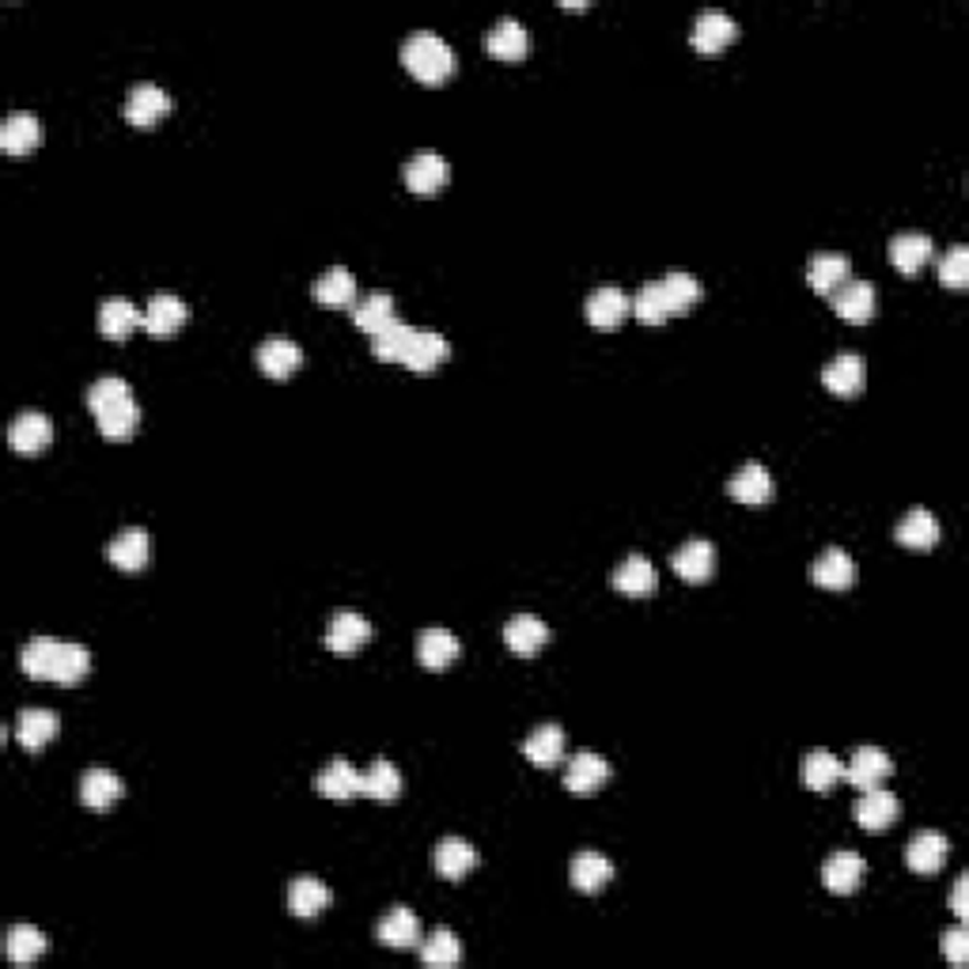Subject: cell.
Returning <instances> with one entry per match:
<instances>
[{
	"label": "cell",
	"instance_id": "16",
	"mask_svg": "<svg viewBox=\"0 0 969 969\" xmlns=\"http://www.w3.org/2000/svg\"><path fill=\"white\" fill-rule=\"evenodd\" d=\"M447 175H451V167L440 152H417L405 164L402 179L413 193H424V198H429V193H440L443 186H447Z\"/></svg>",
	"mask_w": 969,
	"mask_h": 969
},
{
	"label": "cell",
	"instance_id": "48",
	"mask_svg": "<svg viewBox=\"0 0 969 969\" xmlns=\"http://www.w3.org/2000/svg\"><path fill=\"white\" fill-rule=\"evenodd\" d=\"M409 334H413V326L402 323V318H394V323L383 326L379 334H371V352H376L379 360H387V364H398V357H402V349L409 341Z\"/></svg>",
	"mask_w": 969,
	"mask_h": 969
},
{
	"label": "cell",
	"instance_id": "9",
	"mask_svg": "<svg viewBox=\"0 0 969 969\" xmlns=\"http://www.w3.org/2000/svg\"><path fill=\"white\" fill-rule=\"evenodd\" d=\"M583 310H587V323H591V326H599V330H613V326L625 323V315L633 310V299H629L618 284H602V288H594L591 296H587Z\"/></svg>",
	"mask_w": 969,
	"mask_h": 969
},
{
	"label": "cell",
	"instance_id": "18",
	"mask_svg": "<svg viewBox=\"0 0 969 969\" xmlns=\"http://www.w3.org/2000/svg\"><path fill=\"white\" fill-rule=\"evenodd\" d=\"M106 557H110V565L122 568V572H140V568L148 565V557H152V538L140 527H126L106 546Z\"/></svg>",
	"mask_w": 969,
	"mask_h": 969
},
{
	"label": "cell",
	"instance_id": "20",
	"mask_svg": "<svg viewBox=\"0 0 969 969\" xmlns=\"http://www.w3.org/2000/svg\"><path fill=\"white\" fill-rule=\"evenodd\" d=\"M504 644H508L515 655L530 660V655H538L541 647L549 644V625L541 618H535V613H515L508 625H504Z\"/></svg>",
	"mask_w": 969,
	"mask_h": 969
},
{
	"label": "cell",
	"instance_id": "5",
	"mask_svg": "<svg viewBox=\"0 0 969 969\" xmlns=\"http://www.w3.org/2000/svg\"><path fill=\"white\" fill-rule=\"evenodd\" d=\"M610 777H613V766L607 758H599V754L591 750H580L576 758H568L565 788L572 791V796H594Z\"/></svg>",
	"mask_w": 969,
	"mask_h": 969
},
{
	"label": "cell",
	"instance_id": "52",
	"mask_svg": "<svg viewBox=\"0 0 969 969\" xmlns=\"http://www.w3.org/2000/svg\"><path fill=\"white\" fill-rule=\"evenodd\" d=\"M950 909H955L958 924L969 920V875H962L955 883V894H950Z\"/></svg>",
	"mask_w": 969,
	"mask_h": 969
},
{
	"label": "cell",
	"instance_id": "23",
	"mask_svg": "<svg viewBox=\"0 0 969 969\" xmlns=\"http://www.w3.org/2000/svg\"><path fill=\"white\" fill-rule=\"evenodd\" d=\"M864 875H867V864L856 856V852H833V856L822 864V886L830 894H841V897L860 891Z\"/></svg>",
	"mask_w": 969,
	"mask_h": 969
},
{
	"label": "cell",
	"instance_id": "19",
	"mask_svg": "<svg viewBox=\"0 0 969 969\" xmlns=\"http://www.w3.org/2000/svg\"><path fill=\"white\" fill-rule=\"evenodd\" d=\"M315 299L318 307H330V310H352L357 307V277H352L345 265H330L323 277L315 281Z\"/></svg>",
	"mask_w": 969,
	"mask_h": 969
},
{
	"label": "cell",
	"instance_id": "33",
	"mask_svg": "<svg viewBox=\"0 0 969 969\" xmlns=\"http://www.w3.org/2000/svg\"><path fill=\"white\" fill-rule=\"evenodd\" d=\"M299 364H304V349H299L296 341H288V337H270V341H262V349H257V368L270 379H288Z\"/></svg>",
	"mask_w": 969,
	"mask_h": 969
},
{
	"label": "cell",
	"instance_id": "15",
	"mask_svg": "<svg viewBox=\"0 0 969 969\" xmlns=\"http://www.w3.org/2000/svg\"><path fill=\"white\" fill-rule=\"evenodd\" d=\"M852 814H856L860 830L867 833H878V830H891L894 818L902 814V803L891 796V791L883 788H867L864 796L856 799V807H852Z\"/></svg>",
	"mask_w": 969,
	"mask_h": 969
},
{
	"label": "cell",
	"instance_id": "21",
	"mask_svg": "<svg viewBox=\"0 0 969 969\" xmlns=\"http://www.w3.org/2000/svg\"><path fill=\"white\" fill-rule=\"evenodd\" d=\"M42 145V122L31 110H12L0 126V148L8 156H27Z\"/></svg>",
	"mask_w": 969,
	"mask_h": 969
},
{
	"label": "cell",
	"instance_id": "50",
	"mask_svg": "<svg viewBox=\"0 0 969 969\" xmlns=\"http://www.w3.org/2000/svg\"><path fill=\"white\" fill-rule=\"evenodd\" d=\"M666 288H671V296L678 299L682 310H689L693 304H701V296H705V288H701L697 277H689V273H666Z\"/></svg>",
	"mask_w": 969,
	"mask_h": 969
},
{
	"label": "cell",
	"instance_id": "12",
	"mask_svg": "<svg viewBox=\"0 0 969 969\" xmlns=\"http://www.w3.org/2000/svg\"><path fill=\"white\" fill-rule=\"evenodd\" d=\"M671 568H674V576H682L686 583H708V580H713V572H716L713 541H705V538L686 541V546L671 557Z\"/></svg>",
	"mask_w": 969,
	"mask_h": 969
},
{
	"label": "cell",
	"instance_id": "32",
	"mask_svg": "<svg viewBox=\"0 0 969 969\" xmlns=\"http://www.w3.org/2000/svg\"><path fill=\"white\" fill-rule=\"evenodd\" d=\"M137 326H145V315H140V310L133 307L126 296L103 299V307H99V334L106 337V341H126V337L137 330Z\"/></svg>",
	"mask_w": 969,
	"mask_h": 969
},
{
	"label": "cell",
	"instance_id": "42",
	"mask_svg": "<svg viewBox=\"0 0 969 969\" xmlns=\"http://www.w3.org/2000/svg\"><path fill=\"white\" fill-rule=\"evenodd\" d=\"M315 791L323 799H337V803H345V799L360 796V772L349 766V761H330L323 772L315 777Z\"/></svg>",
	"mask_w": 969,
	"mask_h": 969
},
{
	"label": "cell",
	"instance_id": "29",
	"mask_svg": "<svg viewBox=\"0 0 969 969\" xmlns=\"http://www.w3.org/2000/svg\"><path fill=\"white\" fill-rule=\"evenodd\" d=\"M122 796H126V788H122V780L110 769H87L80 777V803L87 811H110Z\"/></svg>",
	"mask_w": 969,
	"mask_h": 969
},
{
	"label": "cell",
	"instance_id": "49",
	"mask_svg": "<svg viewBox=\"0 0 969 969\" xmlns=\"http://www.w3.org/2000/svg\"><path fill=\"white\" fill-rule=\"evenodd\" d=\"M936 273L947 288H966L969 284V251L966 246H950V251L936 262Z\"/></svg>",
	"mask_w": 969,
	"mask_h": 969
},
{
	"label": "cell",
	"instance_id": "31",
	"mask_svg": "<svg viewBox=\"0 0 969 969\" xmlns=\"http://www.w3.org/2000/svg\"><path fill=\"white\" fill-rule=\"evenodd\" d=\"M432 864H435V871H440L443 878L459 883V878H466L470 871L477 867V849L470 841H462V838H443L440 844H435V852H432Z\"/></svg>",
	"mask_w": 969,
	"mask_h": 969
},
{
	"label": "cell",
	"instance_id": "6",
	"mask_svg": "<svg viewBox=\"0 0 969 969\" xmlns=\"http://www.w3.org/2000/svg\"><path fill=\"white\" fill-rule=\"evenodd\" d=\"M164 114H171V95L164 92L159 84H133L126 95V122L129 126H156Z\"/></svg>",
	"mask_w": 969,
	"mask_h": 969
},
{
	"label": "cell",
	"instance_id": "13",
	"mask_svg": "<svg viewBox=\"0 0 969 969\" xmlns=\"http://www.w3.org/2000/svg\"><path fill=\"white\" fill-rule=\"evenodd\" d=\"M633 315L640 318V323H647V326H663L666 318L686 315V310L678 307V299L671 296L666 281L660 277V281H647L644 288L636 292V299H633Z\"/></svg>",
	"mask_w": 969,
	"mask_h": 969
},
{
	"label": "cell",
	"instance_id": "24",
	"mask_svg": "<svg viewBox=\"0 0 969 969\" xmlns=\"http://www.w3.org/2000/svg\"><path fill=\"white\" fill-rule=\"evenodd\" d=\"M830 299H833V310H838L844 323H852V326H864V323L875 318L878 299H875V288H871L867 281H849L844 288L833 292Z\"/></svg>",
	"mask_w": 969,
	"mask_h": 969
},
{
	"label": "cell",
	"instance_id": "11",
	"mask_svg": "<svg viewBox=\"0 0 969 969\" xmlns=\"http://www.w3.org/2000/svg\"><path fill=\"white\" fill-rule=\"evenodd\" d=\"M894 772V761L886 750H878V746H860L856 754H852V761L844 766V780H849L852 788L867 791V788H878L886 777Z\"/></svg>",
	"mask_w": 969,
	"mask_h": 969
},
{
	"label": "cell",
	"instance_id": "14",
	"mask_svg": "<svg viewBox=\"0 0 969 969\" xmlns=\"http://www.w3.org/2000/svg\"><path fill=\"white\" fill-rule=\"evenodd\" d=\"M459 652H462L459 636L447 633V629H421V633H417V660H421L424 671L432 674L447 671V666L459 660Z\"/></svg>",
	"mask_w": 969,
	"mask_h": 969
},
{
	"label": "cell",
	"instance_id": "4",
	"mask_svg": "<svg viewBox=\"0 0 969 969\" xmlns=\"http://www.w3.org/2000/svg\"><path fill=\"white\" fill-rule=\"evenodd\" d=\"M451 357V345L443 341V334L435 330H421V326H413V334H409L402 357H398V364L409 371H417V376H429V371L440 368L443 360Z\"/></svg>",
	"mask_w": 969,
	"mask_h": 969
},
{
	"label": "cell",
	"instance_id": "35",
	"mask_svg": "<svg viewBox=\"0 0 969 969\" xmlns=\"http://www.w3.org/2000/svg\"><path fill=\"white\" fill-rule=\"evenodd\" d=\"M360 796L376 799V803H394L402 796V772H398L394 761L376 758L368 766V772H360Z\"/></svg>",
	"mask_w": 969,
	"mask_h": 969
},
{
	"label": "cell",
	"instance_id": "8",
	"mask_svg": "<svg viewBox=\"0 0 969 969\" xmlns=\"http://www.w3.org/2000/svg\"><path fill=\"white\" fill-rule=\"evenodd\" d=\"M50 440H53V424L39 409H23V413L8 424V443H12V451H20V455H39V451L50 447Z\"/></svg>",
	"mask_w": 969,
	"mask_h": 969
},
{
	"label": "cell",
	"instance_id": "36",
	"mask_svg": "<svg viewBox=\"0 0 969 969\" xmlns=\"http://www.w3.org/2000/svg\"><path fill=\"white\" fill-rule=\"evenodd\" d=\"M523 758L538 769H554L557 761L565 758V731L557 724H541L538 731H530L527 742H523Z\"/></svg>",
	"mask_w": 969,
	"mask_h": 969
},
{
	"label": "cell",
	"instance_id": "51",
	"mask_svg": "<svg viewBox=\"0 0 969 969\" xmlns=\"http://www.w3.org/2000/svg\"><path fill=\"white\" fill-rule=\"evenodd\" d=\"M944 955H947L950 966H966L969 962V931H966V924H958L955 931H947Z\"/></svg>",
	"mask_w": 969,
	"mask_h": 969
},
{
	"label": "cell",
	"instance_id": "22",
	"mask_svg": "<svg viewBox=\"0 0 969 969\" xmlns=\"http://www.w3.org/2000/svg\"><path fill=\"white\" fill-rule=\"evenodd\" d=\"M368 640H371V621L360 618V613H334L330 625H326V647L337 655L360 652Z\"/></svg>",
	"mask_w": 969,
	"mask_h": 969
},
{
	"label": "cell",
	"instance_id": "3",
	"mask_svg": "<svg viewBox=\"0 0 969 969\" xmlns=\"http://www.w3.org/2000/svg\"><path fill=\"white\" fill-rule=\"evenodd\" d=\"M402 65L424 84H443L455 73V50L432 31H413L402 42Z\"/></svg>",
	"mask_w": 969,
	"mask_h": 969
},
{
	"label": "cell",
	"instance_id": "25",
	"mask_svg": "<svg viewBox=\"0 0 969 969\" xmlns=\"http://www.w3.org/2000/svg\"><path fill=\"white\" fill-rule=\"evenodd\" d=\"M849 273H852L849 257L838 254V251H822L807 262V281H811V288L818 292V296H833L838 288H844V284L852 281Z\"/></svg>",
	"mask_w": 969,
	"mask_h": 969
},
{
	"label": "cell",
	"instance_id": "1",
	"mask_svg": "<svg viewBox=\"0 0 969 969\" xmlns=\"http://www.w3.org/2000/svg\"><path fill=\"white\" fill-rule=\"evenodd\" d=\"M20 666L27 678L76 686L92 671V655H87V647L69 644V640H31L20 652Z\"/></svg>",
	"mask_w": 969,
	"mask_h": 969
},
{
	"label": "cell",
	"instance_id": "43",
	"mask_svg": "<svg viewBox=\"0 0 969 969\" xmlns=\"http://www.w3.org/2000/svg\"><path fill=\"white\" fill-rule=\"evenodd\" d=\"M394 318H398V307H394V296H387V292H368V296H360L357 307H352V323L368 337L390 326Z\"/></svg>",
	"mask_w": 969,
	"mask_h": 969
},
{
	"label": "cell",
	"instance_id": "38",
	"mask_svg": "<svg viewBox=\"0 0 969 969\" xmlns=\"http://www.w3.org/2000/svg\"><path fill=\"white\" fill-rule=\"evenodd\" d=\"M326 905H330V891H326L318 878H310V875L292 878V886H288V913H292V917L315 920Z\"/></svg>",
	"mask_w": 969,
	"mask_h": 969
},
{
	"label": "cell",
	"instance_id": "27",
	"mask_svg": "<svg viewBox=\"0 0 969 969\" xmlns=\"http://www.w3.org/2000/svg\"><path fill=\"white\" fill-rule=\"evenodd\" d=\"M613 587L621 594H629V599H644V594H652L660 587V576H655V565L644 554H633L613 568Z\"/></svg>",
	"mask_w": 969,
	"mask_h": 969
},
{
	"label": "cell",
	"instance_id": "39",
	"mask_svg": "<svg viewBox=\"0 0 969 969\" xmlns=\"http://www.w3.org/2000/svg\"><path fill=\"white\" fill-rule=\"evenodd\" d=\"M379 944L390 947V950H409L421 944V924H417V917L409 909H402V905H394V909L387 913L383 920H379Z\"/></svg>",
	"mask_w": 969,
	"mask_h": 969
},
{
	"label": "cell",
	"instance_id": "10",
	"mask_svg": "<svg viewBox=\"0 0 969 969\" xmlns=\"http://www.w3.org/2000/svg\"><path fill=\"white\" fill-rule=\"evenodd\" d=\"M186 318H190V307L182 304V296H175V292H156L145 310V330L159 337V341H167V337L182 330Z\"/></svg>",
	"mask_w": 969,
	"mask_h": 969
},
{
	"label": "cell",
	"instance_id": "28",
	"mask_svg": "<svg viewBox=\"0 0 969 969\" xmlns=\"http://www.w3.org/2000/svg\"><path fill=\"white\" fill-rule=\"evenodd\" d=\"M947 849L950 844L944 833L924 830L909 841V849H905V864H909V871H917V875H939L947 864Z\"/></svg>",
	"mask_w": 969,
	"mask_h": 969
},
{
	"label": "cell",
	"instance_id": "34",
	"mask_svg": "<svg viewBox=\"0 0 969 969\" xmlns=\"http://www.w3.org/2000/svg\"><path fill=\"white\" fill-rule=\"evenodd\" d=\"M811 580H814L818 587H825V591H844V587L856 583V561H852V557L844 554V549L830 546V549H825V554L814 561Z\"/></svg>",
	"mask_w": 969,
	"mask_h": 969
},
{
	"label": "cell",
	"instance_id": "40",
	"mask_svg": "<svg viewBox=\"0 0 969 969\" xmlns=\"http://www.w3.org/2000/svg\"><path fill=\"white\" fill-rule=\"evenodd\" d=\"M568 875H572V886L580 894H599L610 886L613 864L607 856H599V852H580V856L572 860V867H568Z\"/></svg>",
	"mask_w": 969,
	"mask_h": 969
},
{
	"label": "cell",
	"instance_id": "37",
	"mask_svg": "<svg viewBox=\"0 0 969 969\" xmlns=\"http://www.w3.org/2000/svg\"><path fill=\"white\" fill-rule=\"evenodd\" d=\"M57 716L50 713V708H23L20 716H15V739H20L23 750H42L46 742H53V735H57Z\"/></svg>",
	"mask_w": 969,
	"mask_h": 969
},
{
	"label": "cell",
	"instance_id": "47",
	"mask_svg": "<svg viewBox=\"0 0 969 969\" xmlns=\"http://www.w3.org/2000/svg\"><path fill=\"white\" fill-rule=\"evenodd\" d=\"M421 962L432 969H455L462 962V944L455 931L447 928H435L429 939L421 944Z\"/></svg>",
	"mask_w": 969,
	"mask_h": 969
},
{
	"label": "cell",
	"instance_id": "17",
	"mask_svg": "<svg viewBox=\"0 0 969 969\" xmlns=\"http://www.w3.org/2000/svg\"><path fill=\"white\" fill-rule=\"evenodd\" d=\"M864 379H867V368L860 352H838L822 371V383L838 398H856L860 390H864Z\"/></svg>",
	"mask_w": 969,
	"mask_h": 969
},
{
	"label": "cell",
	"instance_id": "44",
	"mask_svg": "<svg viewBox=\"0 0 969 969\" xmlns=\"http://www.w3.org/2000/svg\"><path fill=\"white\" fill-rule=\"evenodd\" d=\"M897 541H902L905 549H931L939 541V519L924 508H913L897 523Z\"/></svg>",
	"mask_w": 969,
	"mask_h": 969
},
{
	"label": "cell",
	"instance_id": "41",
	"mask_svg": "<svg viewBox=\"0 0 969 969\" xmlns=\"http://www.w3.org/2000/svg\"><path fill=\"white\" fill-rule=\"evenodd\" d=\"M727 493H731L739 504H766L772 496V474L761 466V462H746L739 474L727 482Z\"/></svg>",
	"mask_w": 969,
	"mask_h": 969
},
{
	"label": "cell",
	"instance_id": "2",
	"mask_svg": "<svg viewBox=\"0 0 969 969\" xmlns=\"http://www.w3.org/2000/svg\"><path fill=\"white\" fill-rule=\"evenodd\" d=\"M87 405L95 413V424L106 440H129L140 424V405L133 402V390L126 379L103 376L87 387Z\"/></svg>",
	"mask_w": 969,
	"mask_h": 969
},
{
	"label": "cell",
	"instance_id": "26",
	"mask_svg": "<svg viewBox=\"0 0 969 969\" xmlns=\"http://www.w3.org/2000/svg\"><path fill=\"white\" fill-rule=\"evenodd\" d=\"M931 254H936V246H931V239L924 231H902V235L891 239V262L905 277H917L924 265L931 262Z\"/></svg>",
	"mask_w": 969,
	"mask_h": 969
},
{
	"label": "cell",
	"instance_id": "7",
	"mask_svg": "<svg viewBox=\"0 0 969 969\" xmlns=\"http://www.w3.org/2000/svg\"><path fill=\"white\" fill-rule=\"evenodd\" d=\"M735 34H739V23H735L727 12H719V8H705L689 27V42H693V50H701V53L724 50L727 42H735Z\"/></svg>",
	"mask_w": 969,
	"mask_h": 969
},
{
	"label": "cell",
	"instance_id": "45",
	"mask_svg": "<svg viewBox=\"0 0 969 969\" xmlns=\"http://www.w3.org/2000/svg\"><path fill=\"white\" fill-rule=\"evenodd\" d=\"M4 955L12 958L15 966L39 962V958L46 955V936H42L39 928H31V924H15V928L8 931V939H4Z\"/></svg>",
	"mask_w": 969,
	"mask_h": 969
},
{
	"label": "cell",
	"instance_id": "30",
	"mask_svg": "<svg viewBox=\"0 0 969 969\" xmlns=\"http://www.w3.org/2000/svg\"><path fill=\"white\" fill-rule=\"evenodd\" d=\"M527 46H530L527 27L515 20V15L496 20L493 31L485 34V50L493 53V57H501V61H523V57H527Z\"/></svg>",
	"mask_w": 969,
	"mask_h": 969
},
{
	"label": "cell",
	"instance_id": "46",
	"mask_svg": "<svg viewBox=\"0 0 969 969\" xmlns=\"http://www.w3.org/2000/svg\"><path fill=\"white\" fill-rule=\"evenodd\" d=\"M841 780H844V766L830 750H811L803 758V784L807 788L830 791L833 784H841Z\"/></svg>",
	"mask_w": 969,
	"mask_h": 969
}]
</instances>
